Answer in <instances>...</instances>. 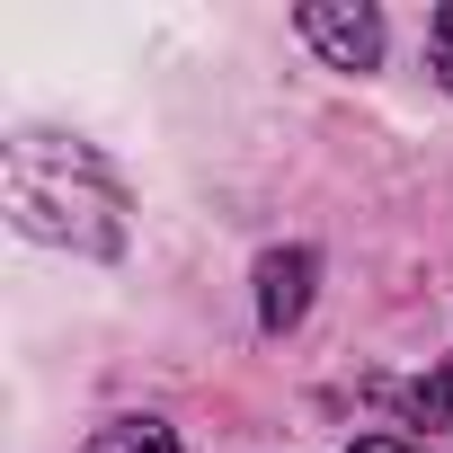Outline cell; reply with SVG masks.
I'll return each instance as SVG.
<instances>
[{"label": "cell", "mask_w": 453, "mask_h": 453, "mask_svg": "<svg viewBox=\"0 0 453 453\" xmlns=\"http://www.w3.org/2000/svg\"><path fill=\"white\" fill-rule=\"evenodd\" d=\"M10 213H19V232L36 241H63V250H89L107 258L125 241V222H116V187L98 178L89 151H63L45 134L10 142Z\"/></svg>", "instance_id": "6da1fadb"}, {"label": "cell", "mask_w": 453, "mask_h": 453, "mask_svg": "<svg viewBox=\"0 0 453 453\" xmlns=\"http://www.w3.org/2000/svg\"><path fill=\"white\" fill-rule=\"evenodd\" d=\"M303 36L338 63V72H373L382 63V19L365 0H303Z\"/></svg>", "instance_id": "7a4b0ae2"}, {"label": "cell", "mask_w": 453, "mask_h": 453, "mask_svg": "<svg viewBox=\"0 0 453 453\" xmlns=\"http://www.w3.org/2000/svg\"><path fill=\"white\" fill-rule=\"evenodd\" d=\"M303 311H311V250H267L258 258V320L294 329Z\"/></svg>", "instance_id": "3957f363"}, {"label": "cell", "mask_w": 453, "mask_h": 453, "mask_svg": "<svg viewBox=\"0 0 453 453\" xmlns=\"http://www.w3.org/2000/svg\"><path fill=\"white\" fill-rule=\"evenodd\" d=\"M89 453H187L160 418H116V426H98L89 435Z\"/></svg>", "instance_id": "277c9868"}, {"label": "cell", "mask_w": 453, "mask_h": 453, "mask_svg": "<svg viewBox=\"0 0 453 453\" xmlns=\"http://www.w3.org/2000/svg\"><path fill=\"white\" fill-rule=\"evenodd\" d=\"M400 409H409L418 426H453V365H435L426 382H409V391H400Z\"/></svg>", "instance_id": "5b68a950"}, {"label": "cell", "mask_w": 453, "mask_h": 453, "mask_svg": "<svg viewBox=\"0 0 453 453\" xmlns=\"http://www.w3.org/2000/svg\"><path fill=\"white\" fill-rule=\"evenodd\" d=\"M435 72L453 81V10H435Z\"/></svg>", "instance_id": "8992f818"}, {"label": "cell", "mask_w": 453, "mask_h": 453, "mask_svg": "<svg viewBox=\"0 0 453 453\" xmlns=\"http://www.w3.org/2000/svg\"><path fill=\"white\" fill-rule=\"evenodd\" d=\"M356 453H426V444H400V435H365Z\"/></svg>", "instance_id": "52a82bcc"}]
</instances>
